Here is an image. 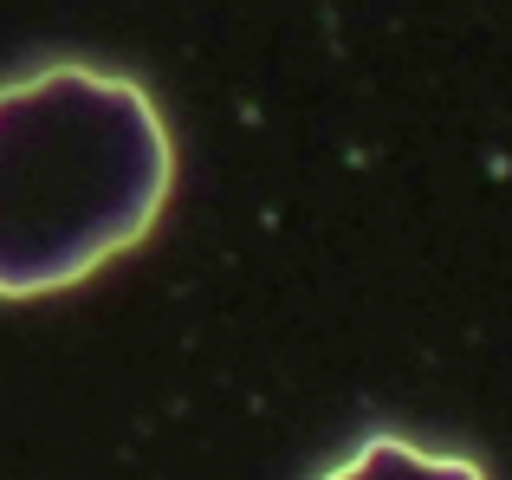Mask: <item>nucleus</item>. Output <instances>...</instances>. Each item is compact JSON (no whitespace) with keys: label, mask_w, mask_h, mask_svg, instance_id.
I'll return each instance as SVG.
<instances>
[{"label":"nucleus","mask_w":512,"mask_h":480,"mask_svg":"<svg viewBox=\"0 0 512 480\" xmlns=\"http://www.w3.org/2000/svg\"><path fill=\"white\" fill-rule=\"evenodd\" d=\"M175 150L150 91L52 65L0 91V299L78 286L137 247L169 202Z\"/></svg>","instance_id":"f257e3e1"},{"label":"nucleus","mask_w":512,"mask_h":480,"mask_svg":"<svg viewBox=\"0 0 512 480\" xmlns=\"http://www.w3.org/2000/svg\"><path fill=\"white\" fill-rule=\"evenodd\" d=\"M325 480H487L461 455H428V448L402 442V435H370L357 455H344Z\"/></svg>","instance_id":"f03ea898"}]
</instances>
